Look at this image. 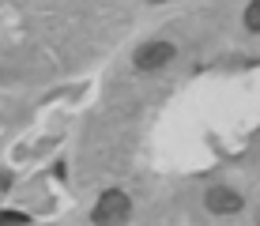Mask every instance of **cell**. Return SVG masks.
I'll use <instances>...</instances> for the list:
<instances>
[{"label": "cell", "instance_id": "cell-6", "mask_svg": "<svg viewBox=\"0 0 260 226\" xmlns=\"http://www.w3.org/2000/svg\"><path fill=\"white\" fill-rule=\"evenodd\" d=\"M256 222H260V215H256Z\"/></svg>", "mask_w": 260, "mask_h": 226}, {"label": "cell", "instance_id": "cell-1", "mask_svg": "<svg viewBox=\"0 0 260 226\" xmlns=\"http://www.w3.org/2000/svg\"><path fill=\"white\" fill-rule=\"evenodd\" d=\"M128 215H132V200L121 192V188L102 192V200L94 204V222H124Z\"/></svg>", "mask_w": 260, "mask_h": 226}, {"label": "cell", "instance_id": "cell-5", "mask_svg": "<svg viewBox=\"0 0 260 226\" xmlns=\"http://www.w3.org/2000/svg\"><path fill=\"white\" fill-rule=\"evenodd\" d=\"M0 222H26L23 211H0Z\"/></svg>", "mask_w": 260, "mask_h": 226}, {"label": "cell", "instance_id": "cell-3", "mask_svg": "<svg viewBox=\"0 0 260 226\" xmlns=\"http://www.w3.org/2000/svg\"><path fill=\"white\" fill-rule=\"evenodd\" d=\"M204 204H208V211H215V215H234V211H241V196L234 192V188H226V185L208 188Z\"/></svg>", "mask_w": 260, "mask_h": 226}, {"label": "cell", "instance_id": "cell-4", "mask_svg": "<svg viewBox=\"0 0 260 226\" xmlns=\"http://www.w3.org/2000/svg\"><path fill=\"white\" fill-rule=\"evenodd\" d=\"M245 26L253 34H260V0H253V4L245 8Z\"/></svg>", "mask_w": 260, "mask_h": 226}, {"label": "cell", "instance_id": "cell-2", "mask_svg": "<svg viewBox=\"0 0 260 226\" xmlns=\"http://www.w3.org/2000/svg\"><path fill=\"white\" fill-rule=\"evenodd\" d=\"M136 68L140 72H158L162 64H170V60H174V45L170 42H147V45H140L136 49Z\"/></svg>", "mask_w": 260, "mask_h": 226}]
</instances>
